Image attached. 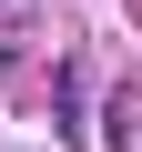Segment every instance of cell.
Returning a JSON list of instances; mask_svg holds the SVG:
<instances>
[{"label": "cell", "instance_id": "6da1fadb", "mask_svg": "<svg viewBox=\"0 0 142 152\" xmlns=\"http://www.w3.org/2000/svg\"><path fill=\"white\" fill-rule=\"evenodd\" d=\"M51 132H61V142H81V61H61V71H51Z\"/></svg>", "mask_w": 142, "mask_h": 152}]
</instances>
